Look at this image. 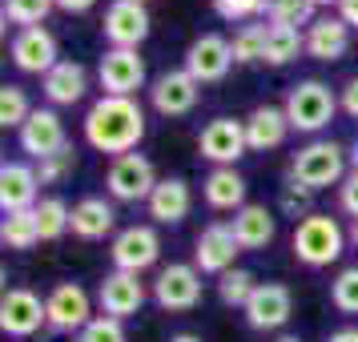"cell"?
<instances>
[{"label":"cell","mask_w":358,"mask_h":342,"mask_svg":"<svg viewBox=\"0 0 358 342\" xmlns=\"http://www.w3.org/2000/svg\"><path fill=\"white\" fill-rule=\"evenodd\" d=\"M93 4H97V0H57V8H61V13H73V17H77V13H89Z\"/></svg>","instance_id":"obj_44"},{"label":"cell","mask_w":358,"mask_h":342,"mask_svg":"<svg viewBox=\"0 0 358 342\" xmlns=\"http://www.w3.org/2000/svg\"><path fill=\"white\" fill-rule=\"evenodd\" d=\"M145 137V113L133 97H101L85 117V141L97 153L125 157Z\"/></svg>","instance_id":"obj_1"},{"label":"cell","mask_w":358,"mask_h":342,"mask_svg":"<svg viewBox=\"0 0 358 342\" xmlns=\"http://www.w3.org/2000/svg\"><path fill=\"white\" fill-rule=\"evenodd\" d=\"M153 190H157V173H153L149 157H141V153L113 157V165H109V194H113V201H149Z\"/></svg>","instance_id":"obj_5"},{"label":"cell","mask_w":358,"mask_h":342,"mask_svg":"<svg viewBox=\"0 0 358 342\" xmlns=\"http://www.w3.org/2000/svg\"><path fill=\"white\" fill-rule=\"evenodd\" d=\"M266 17L274 24H302L314 17V0H266Z\"/></svg>","instance_id":"obj_36"},{"label":"cell","mask_w":358,"mask_h":342,"mask_svg":"<svg viewBox=\"0 0 358 342\" xmlns=\"http://www.w3.org/2000/svg\"><path fill=\"white\" fill-rule=\"evenodd\" d=\"M342 169H346L342 145H334V141H310L306 149H298V157L290 165V178L310 185V190H326V185L342 181Z\"/></svg>","instance_id":"obj_4"},{"label":"cell","mask_w":358,"mask_h":342,"mask_svg":"<svg viewBox=\"0 0 358 342\" xmlns=\"http://www.w3.org/2000/svg\"><path fill=\"white\" fill-rule=\"evenodd\" d=\"M13 61H17L20 73H52V69L61 65L57 61V36L45 29V24H36V29H20L17 41H13Z\"/></svg>","instance_id":"obj_18"},{"label":"cell","mask_w":358,"mask_h":342,"mask_svg":"<svg viewBox=\"0 0 358 342\" xmlns=\"http://www.w3.org/2000/svg\"><path fill=\"white\" fill-rule=\"evenodd\" d=\"M153 298L162 310H194L201 302V270L185 262H169L153 282Z\"/></svg>","instance_id":"obj_6"},{"label":"cell","mask_w":358,"mask_h":342,"mask_svg":"<svg viewBox=\"0 0 358 342\" xmlns=\"http://www.w3.org/2000/svg\"><path fill=\"white\" fill-rule=\"evenodd\" d=\"M342 242H346V234L330 213H306L294 229V258L310 270H322L330 262H338Z\"/></svg>","instance_id":"obj_2"},{"label":"cell","mask_w":358,"mask_h":342,"mask_svg":"<svg viewBox=\"0 0 358 342\" xmlns=\"http://www.w3.org/2000/svg\"><path fill=\"white\" fill-rule=\"evenodd\" d=\"M201 194L213 210H242L245 206V178L234 169V165H222L213 169L210 178L201 181Z\"/></svg>","instance_id":"obj_27"},{"label":"cell","mask_w":358,"mask_h":342,"mask_svg":"<svg viewBox=\"0 0 358 342\" xmlns=\"http://www.w3.org/2000/svg\"><path fill=\"white\" fill-rule=\"evenodd\" d=\"M318 4H338V0H314V8H318Z\"/></svg>","instance_id":"obj_49"},{"label":"cell","mask_w":358,"mask_h":342,"mask_svg":"<svg viewBox=\"0 0 358 342\" xmlns=\"http://www.w3.org/2000/svg\"><path fill=\"white\" fill-rule=\"evenodd\" d=\"M310 185H302V181H290L286 190H282V210L286 213H306L310 210Z\"/></svg>","instance_id":"obj_40"},{"label":"cell","mask_w":358,"mask_h":342,"mask_svg":"<svg viewBox=\"0 0 358 342\" xmlns=\"http://www.w3.org/2000/svg\"><path fill=\"white\" fill-rule=\"evenodd\" d=\"M0 242L8 250H33L41 242V226H36V210L24 213H4V226H0Z\"/></svg>","instance_id":"obj_29"},{"label":"cell","mask_w":358,"mask_h":342,"mask_svg":"<svg viewBox=\"0 0 358 342\" xmlns=\"http://www.w3.org/2000/svg\"><path fill=\"white\" fill-rule=\"evenodd\" d=\"M278 342H302V339H294V334H286V339H278Z\"/></svg>","instance_id":"obj_50"},{"label":"cell","mask_w":358,"mask_h":342,"mask_svg":"<svg viewBox=\"0 0 358 342\" xmlns=\"http://www.w3.org/2000/svg\"><path fill=\"white\" fill-rule=\"evenodd\" d=\"M36 190H41V178H36L33 165L4 162V169H0V210L4 213L36 210Z\"/></svg>","instance_id":"obj_20"},{"label":"cell","mask_w":358,"mask_h":342,"mask_svg":"<svg viewBox=\"0 0 358 342\" xmlns=\"http://www.w3.org/2000/svg\"><path fill=\"white\" fill-rule=\"evenodd\" d=\"M73 165H77L73 149H61V153H52V157H45V162H36V178L45 181V185H52V181H65L69 173H73Z\"/></svg>","instance_id":"obj_38"},{"label":"cell","mask_w":358,"mask_h":342,"mask_svg":"<svg viewBox=\"0 0 358 342\" xmlns=\"http://www.w3.org/2000/svg\"><path fill=\"white\" fill-rule=\"evenodd\" d=\"M242 254V245H238V238H234V226H226V222H213V226H206L201 234H197V250H194V266L201 270V274H226V270H234V258Z\"/></svg>","instance_id":"obj_13"},{"label":"cell","mask_w":358,"mask_h":342,"mask_svg":"<svg viewBox=\"0 0 358 342\" xmlns=\"http://www.w3.org/2000/svg\"><path fill=\"white\" fill-rule=\"evenodd\" d=\"M330 302L342 314H358V266H346L334 282H330Z\"/></svg>","instance_id":"obj_35"},{"label":"cell","mask_w":358,"mask_h":342,"mask_svg":"<svg viewBox=\"0 0 358 342\" xmlns=\"http://www.w3.org/2000/svg\"><path fill=\"white\" fill-rule=\"evenodd\" d=\"M334 8H338V17L346 20L350 29H358V0H338Z\"/></svg>","instance_id":"obj_43"},{"label":"cell","mask_w":358,"mask_h":342,"mask_svg":"<svg viewBox=\"0 0 358 342\" xmlns=\"http://www.w3.org/2000/svg\"><path fill=\"white\" fill-rule=\"evenodd\" d=\"M137 4H141V0H137Z\"/></svg>","instance_id":"obj_51"},{"label":"cell","mask_w":358,"mask_h":342,"mask_svg":"<svg viewBox=\"0 0 358 342\" xmlns=\"http://www.w3.org/2000/svg\"><path fill=\"white\" fill-rule=\"evenodd\" d=\"M286 117H290V129L298 133H318L334 121V109H338V97L330 93V85L322 81H302L290 89L286 97Z\"/></svg>","instance_id":"obj_3"},{"label":"cell","mask_w":358,"mask_h":342,"mask_svg":"<svg viewBox=\"0 0 358 342\" xmlns=\"http://www.w3.org/2000/svg\"><path fill=\"white\" fill-rule=\"evenodd\" d=\"M298 49H306V36L298 33L294 24H274V20L266 24V52H262L266 65H274V69L290 65L298 57Z\"/></svg>","instance_id":"obj_28"},{"label":"cell","mask_w":358,"mask_h":342,"mask_svg":"<svg viewBox=\"0 0 358 342\" xmlns=\"http://www.w3.org/2000/svg\"><path fill=\"white\" fill-rule=\"evenodd\" d=\"M73 222V210H69L61 197H45L41 206H36V226H41V242H57L61 234L69 229Z\"/></svg>","instance_id":"obj_30"},{"label":"cell","mask_w":358,"mask_h":342,"mask_svg":"<svg viewBox=\"0 0 358 342\" xmlns=\"http://www.w3.org/2000/svg\"><path fill=\"white\" fill-rule=\"evenodd\" d=\"M350 165H355V173H358V145H355V153H350Z\"/></svg>","instance_id":"obj_48"},{"label":"cell","mask_w":358,"mask_h":342,"mask_svg":"<svg viewBox=\"0 0 358 342\" xmlns=\"http://www.w3.org/2000/svg\"><path fill=\"white\" fill-rule=\"evenodd\" d=\"M194 194H189V181L185 178H162L157 190L149 194V218H157L162 226H178L189 218Z\"/></svg>","instance_id":"obj_21"},{"label":"cell","mask_w":358,"mask_h":342,"mask_svg":"<svg viewBox=\"0 0 358 342\" xmlns=\"http://www.w3.org/2000/svg\"><path fill=\"white\" fill-rule=\"evenodd\" d=\"M45 306H49V326L52 330H61V334H81L85 326L93 322V302H89V294L77 286V282H61V286H52L49 298H45Z\"/></svg>","instance_id":"obj_12"},{"label":"cell","mask_w":358,"mask_h":342,"mask_svg":"<svg viewBox=\"0 0 358 342\" xmlns=\"http://www.w3.org/2000/svg\"><path fill=\"white\" fill-rule=\"evenodd\" d=\"M20 149L33 157V162H45L52 153H61L65 145V125L52 109H33V117L20 125Z\"/></svg>","instance_id":"obj_17"},{"label":"cell","mask_w":358,"mask_h":342,"mask_svg":"<svg viewBox=\"0 0 358 342\" xmlns=\"http://www.w3.org/2000/svg\"><path fill=\"white\" fill-rule=\"evenodd\" d=\"M113 222H117V213L105 197H81V201L73 206L69 229H73L77 238H85V242H97V238H105V234L113 229Z\"/></svg>","instance_id":"obj_25"},{"label":"cell","mask_w":358,"mask_h":342,"mask_svg":"<svg viewBox=\"0 0 358 342\" xmlns=\"http://www.w3.org/2000/svg\"><path fill=\"white\" fill-rule=\"evenodd\" d=\"M213 13L222 20H254L266 13V0H213Z\"/></svg>","instance_id":"obj_39"},{"label":"cell","mask_w":358,"mask_h":342,"mask_svg":"<svg viewBox=\"0 0 358 342\" xmlns=\"http://www.w3.org/2000/svg\"><path fill=\"white\" fill-rule=\"evenodd\" d=\"M149 97H153V109H157V113L181 117V113H189V109L197 105V97H201V85H197L185 69H169V73H162V77L153 81Z\"/></svg>","instance_id":"obj_16"},{"label":"cell","mask_w":358,"mask_h":342,"mask_svg":"<svg viewBox=\"0 0 358 342\" xmlns=\"http://www.w3.org/2000/svg\"><path fill=\"white\" fill-rule=\"evenodd\" d=\"M286 133H290V117H286V109L258 105L254 113L245 117V141H250V149H258V153L278 149L282 141H286Z\"/></svg>","instance_id":"obj_23"},{"label":"cell","mask_w":358,"mask_h":342,"mask_svg":"<svg viewBox=\"0 0 358 342\" xmlns=\"http://www.w3.org/2000/svg\"><path fill=\"white\" fill-rule=\"evenodd\" d=\"M77 342H125V326H121V318L97 314V318L77 334Z\"/></svg>","instance_id":"obj_37"},{"label":"cell","mask_w":358,"mask_h":342,"mask_svg":"<svg viewBox=\"0 0 358 342\" xmlns=\"http://www.w3.org/2000/svg\"><path fill=\"white\" fill-rule=\"evenodd\" d=\"M229 65H234V45L217 33L197 36L194 45H189V52H185V73H189L197 85L222 81L229 73Z\"/></svg>","instance_id":"obj_10"},{"label":"cell","mask_w":358,"mask_h":342,"mask_svg":"<svg viewBox=\"0 0 358 342\" xmlns=\"http://www.w3.org/2000/svg\"><path fill=\"white\" fill-rule=\"evenodd\" d=\"M29 117H33V109H29L24 89H20V85H4V89H0V125H4V129H20Z\"/></svg>","instance_id":"obj_33"},{"label":"cell","mask_w":358,"mask_h":342,"mask_svg":"<svg viewBox=\"0 0 358 342\" xmlns=\"http://www.w3.org/2000/svg\"><path fill=\"white\" fill-rule=\"evenodd\" d=\"M197 149H201V157L213 162L217 169H222V165H234L238 157H245V149H250V141H245V121L213 117L210 125L201 129V137H197Z\"/></svg>","instance_id":"obj_8"},{"label":"cell","mask_w":358,"mask_h":342,"mask_svg":"<svg viewBox=\"0 0 358 342\" xmlns=\"http://www.w3.org/2000/svg\"><path fill=\"white\" fill-rule=\"evenodd\" d=\"M113 266L117 270H129V274H141L153 262L162 258V238L153 226H125L113 238Z\"/></svg>","instance_id":"obj_11"},{"label":"cell","mask_w":358,"mask_h":342,"mask_svg":"<svg viewBox=\"0 0 358 342\" xmlns=\"http://www.w3.org/2000/svg\"><path fill=\"white\" fill-rule=\"evenodd\" d=\"M105 41H109V49H137L141 41L149 36V13L145 4H137V0H113L109 4V13H105Z\"/></svg>","instance_id":"obj_14"},{"label":"cell","mask_w":358,"mask_h":342,"mask_svg":"<svg viewBox=\"0 0 358 342\" xmlns=\"http://www.w3.org/2000/svg\"><path fill=\"white\" fill-rule=\"evenodd\" d=\"M97 302H101V314H109V318H129L141 310L145 302V286H141V278L129 274V270H113V274H105L97 290Z\"/></svg>","instance_id":"obj_19"},{"label":"cell","mask_w":358,"mask_h":342,"mask_svg":"<svg viewBox=\"0 0 358 342\" xmlns=\"http://www.w3.org/2000/svg\"><path fill=\"white\" fill-rule=\"evenodd\" d=\"M350 242L358 245V218H355V226H350Z\"/></svg>","instance_id":"obj_47"},{"label":"cell","mask_w":358,"mask_h":342,"mask_svg":"<svg viewBox=\"0 0 358 342\" xmlns=\"http://www.w3.org/2000/svg\"><path fill=\"white\" fill-rule=\"evenodd\" d=\"M41 326H49V306H45L33 290L17 286V290H8L0 298V330H4V334L29 339Z\"/></svg>","instance_id":"obj_7"},{"label":"cell","mask_w":358,"mask_h":342,"mask_svg":"<svg viewBox=\"0 0 358 342\" xmlns=\"http://www.w3.org/2000/svg\"><path fill=\"white\" fill-rule=\"evenodd\" d=\"M326 342H358V326H342V330H334Z\"/></svg>","instance_id":"obj_45"},{"label":"cell","mask_w":358,"mask_h":342,"mask_svg":"<svg viewBox=\"0 0 358 342\" xmlns=\"http://www.w3.org/2000/svg\"><path fill=\"white\" fill-rule=\"evenodd\" d=\"M350 49V24L342 17H318L306 29V52L314 61H338Z\"/></svg>","instance_id":"obj_22"},{"label":"cell","mask_w":358,"mask_h":342,"mask_svg":"<svg viewBox=\"0 0 358 342\" xmlns=\"http://www.w3.org/2000/svg\"><path fill=\"white\" fill-rule=\"evenodd\" d=\"M97 77L105 97H133L145 85V61H141L137 49H109L101 57Z\"/></svg>","instance_id":"obj_9"},{"label":"cell","mask_w":358,"mask_h":342,"mask_svg":"<svg viewBox=\"0 0 358 342\" xmlns=\"http://www.w3.org/2000/svg\"><path fill=\"white\" fill-rule=\"evenodd\" d=\"M338 201H342V210L350 213V218H358V173H350V178L342 181Z\"/></svg>","instance_id":"obj_41"},{"label":"cell","mask_w":358,"mask_h":342,"mask_svg":"<svg viewBox=\"0 0 358 342\" xmlns=\"http://www.w3.org/2000/svg\"><path fill=\"white\" fill-rule=\"evenodd\" d=\"M229 45H234V61H238V65L262 61V52H266V24H242Z\"/></svg>","instance_id":"obj_34"},{"label":"cell","mask_w":358,"mask_h":342,"mask_svg":"<svg viewBox=\"0 0 358 342\" xmlns=\"http://www.w3.org/2000/svg\"><path fill=\"white\" fill-rule=\"evenodd\" d=\"M294 314V298L282 282H258L254 298L245 302V322L250 330H278L286 326Z\"/></svg>","instance_id":"obj_15"},{"label":"cell","mask_w":358,"mask_h":342,"mask_svg":"<svg viewBox=\"0 0 358 342\" xmlns=\"http://www.w3.org/2000/svg\"><path fill=\"white\" fill-rule=\"evenodd\" d=\"M85 89H89V73L77 61H61L52 73H45V97L52 105H77L85 97Z\"/></svg>","instance_id":"obj_26"},{"label":"cell","mask_w":358,"mask_h":342,"mask_svg":"<svg viewBox=\"0 0 358 342\" xmlns=\"http://www.w3.org/2000/svg\"><path fill=\"white\" fill-rule=\"evenodd\" d=\"M254 290H258V282H254L250 270H226L222 282H217V294H222L226 306H242L245 310V302L254 298Z\"/></svg>","instance_id":"obj_32"},{"label":"cell","mask_w":358,"mask_h":342,"mask_svg":"<svg viewBox=\"0 0 358 342\" xmlns=\"http://www.w3.org/2000/svg\"><path fill=\"white\" fill-rule=\"evenodd\" d=\"M169 342H201V339H197V334H173Z\"/></svg>","instance_id":"obj_46"},{"label":"cell","mask_w":358,"mask_h":342,"mask_svg":"<svg viewBox=\"0 0 358 342\" xmlns=\"http://www.w3.org/2000/svg\"><path fill=\"white\" fill-rule=\"evenodd\" d=\"M342 109H346L350 117H358V77H350L346 89H342Z\"/></svg>","instance_id":"obj_42"},{"label":"cell","mask_w":358,"mask_h":342,"mask_svg":"<svg viewBox=\"0 0 358 342\" xmlns=\"http://www.w3.org/2000/svg\"><path fill=\"white\" fill-rule=\"evenodd\" d=\"M229 226H234V238H238L242 250H262V245L274 242V234H278L274 213L266 210V206H242V210L234 213Z\"/></svg>","instance_id":"obj_24"},{"label":"cell","mask_w":358,"mask_h":342,"mask_svg":"<svg viewBox=\"0 0 358 342\" xmlns=\"http://www.w3.org/2000/svg\"><path fill=\"white\" fill-rule=\"evenodd\" d=\"M52 8H57V0H4V24L36 29Z\"/></svg>","instance_id":"obj_31"}]
</instances>
